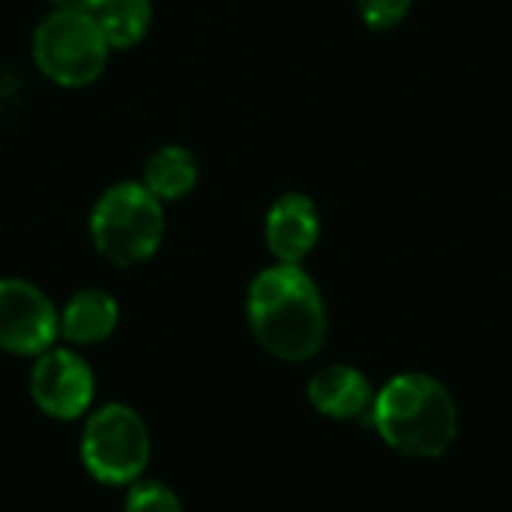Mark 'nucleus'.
Masks as SVG:
<instances>
[{"instance_id": "nucleus-4", "label": "nucleus", "mask_w": 512, "mask_h": 512, "mask_svg": "<svg viewBox=\"0 0 512 512\" xmlns=\"http://www.w3.org/2000/svg\"><path fill=\"white\" fill-rule=\"evenodd\" d=\"M150 429L144 417L123 402H105L90 408L78 438V456L84 471L114 489H126L144 477L150 465Z\"/></svg>"}, {"instance_id": "nucleus-7", "label": "nucleus", "mask_w": 512, "mask_h": 512, "mask_svg": "<svg viewBox=\"0 0 512 512\" xmlns=\"http://www.w3.org/2000/svg\"><path fill=\"white\" fill-rule=\"evenodd\" d=\"M60 339L57 306L51 297L18 276L0 279V351L12 357H39Z\"/></svg>"}, {"instance_id": "nucleus-14", "label": "nucleus", "mask_w": 512, "mask_h": 512, "mask_svg": "<svg viewBox=\"0 0 512 512\" xmlns=\"http://www.w3.org/2000/svg\"><path fill=\"white\" fill-rule=\"evenodd\" d=\"M357 12L372 30H393L411 12V0H357Z\"/></svg>"}, {"instance_id": "nucleus-15", "label": "nucleus", "mask_w": 512, "mask_h": 512, "mask_svg": "<svg viewBox=\"0 0 512 512\" xmlns=\"http://www.w3.org/2000/svg\"><path fill=\"white\" fill-rule=\"evenodd\" d=\"M54 9H72V12H96L105 0H48Z\"/></svg>"}, {"instance_id": "nucleus-11", "label": "nucleus", "mask_w": 512, "mask_h": 512, "mask_svg": "<svg viewBox=\"0 0 512 512\" xmlns=\"http://www.w3.org/2000/svg\"><path fill=\"white\" fill-rule=\"evenodd\" d=\"M141 183L162 204L183 201L198 186V159L183 144H162L141 168Z\"/></svg>"}, {"instance_id": "nucleus-1", "label": "nucleus", "mask_w": 512, "mask_h": 512, "mask_svg": "<svg viewBox=\"0 0 512 512\" xmlns=\"http://www.w3.org/2000/svg\"><path fill=\"white\" fill-rule=\"evenodd\" d=\"M246 324L255 342L282 363L318 357L330 330L321 288L300 264L264 267L249 282Z\"/></svg>"}, {"instance_id": "nucleus-13", "label": "nucleus", "mask_w": 512, "mask_h": 512, "mask_svg": "<svg viewBox=\"0 0 512 512\" xmlns=\"http://www.w3.org/2000/svg\"><path fill=\"white\" fill-rule=\"evenodd\" d=\"M123 512H186L183 501L177 498V492L159 480H135L132 486H126V498H123Z\"/></svg>"}, {"instance_id": "nucleus-10", "label": "nucleus", "mask_w": 512, "mask_h": 512, "mask_svg": "<svg viewBox=\"0 0 512 512\" xmlns=\"http://www.w3.org/2000/svg\"><path fill=\"white\" fill-rule=\"evenodd\" d=\"M117 324L120 303L102 288H81L63 303V309H57L60 339L72 348H87L111 339Z\"/></svg>"}, {"instance_id": "nucleus-6", "label": "nucleus", "mask_w": 512, "mask_h": 512, "mask_svg": "<svg viewBox=\"0 0 512 512\" xmlns=\"http://www.w3.org/2000/svg\"><path fill=\"white\" fill-rule=\"evenodd\" d=\"M27 390L39 414L57 423H72L90 414L96 399V375L75 348L54 345L33 357Z\"/></svg>"}, {"instance_id": "nucleus-12", "label": "nucleus", "mask_w": 512, "mask_h": 512, "mask_svg": "<svg viewBox=\"0 0 512 512\" xmlns=\"http://www.w3.org/2000/svg\"><path fill=\"white\" fill-rule=\"evenodd\" d=\"M96 24L102 27L111 51L120 48H135L150 24H153V3L150 0H105L96 12H93Z\"/></svg>"}, {"instance_id": "nucleus-9", "label": "nucleus", "mask_w": 512, "mask_h": 512, "mask_svg": "<svg viewBox=\"0 0 512 512\" xmlns=\"http://www.w3.org/2000/svg\"><path fill=\"white\" fill-rule=\"evenodd\" d=\"M375 387L372 381L348 363H333L324 366L312 375L306 396L309 405L330 420H366L375 402Z\"/></svg>"}, {"instance_id": "nucleus-5", "label": "nucleus", "mask_w": 512, "mask_h": 512, "mask_svg": "<svg viewBox=\"0 0 512 512\" xmlns=\"http://www.w3.org/2000/svg\"><path fill=\"white\" fill-rule=\"evenodd\" d=\"M30 54L48 81L75 90L93 84L105 72L111 45L93 12L54 9L36 24Z\"/></svg>"}, {"instance_id": "nucleus-2", "label": "nucleus", "mask_w": 512, "mask_h": 512, "mask_svg": "<svg viewBox=\"0 0 512 512\" xmlns=\"http://www.w3.org/2000/svg\"><path fill=\"white\" fill-rule=\"evenodd\" d=\"M381 441L411 459L444 456L459 435V408L453 393L426 372L390 378L366 417Z\"/></svg>"}, {"instance_id": "nucleus-8", "label": "nucleus", "mask_w": 512, "mask_h": 512, "mask_svg": "<svg viewBox=\"0 0 512 512\" xmlns=\"http://www.w3.org/2000/svg\"><path fill=\"white\" fill-rule=\"evenodd\" d=\"M321 237V216L309 195L285 192L264 216V243L276 264H303Z\"/></svg>"}, {"instance_id": "nucleus-3", "label": "nucleus", "mask_w": 512, "mask_h": 512, "mask_svg": "<svg viewBox=\"0 0 512 512\" xmlns=\"http://www.w3.org/2000/svg\"><path fill=\"white\" fill-rule=\"evenodd\" d=\"M87 231L93 249L108 264L123 270L138 267L165 240V204L141 180H120L96 198Z\"/></svg>"}]
</instances>
